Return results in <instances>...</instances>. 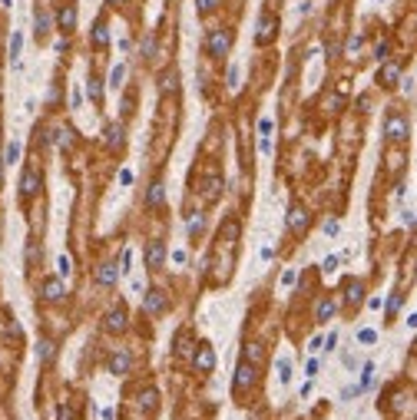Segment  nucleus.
Instances as JSON below:
<instances>
[{"instance_id":"obj_13","label":"nucleus","mask_w":417,"mask_h":420,"mask_svg":"<svg viewBox=\"0 0 417 420\" xmlns=\"http://www.w3.org/2000/svg\"><path fill=\"white\" fill-rule=\"evenodd\" d=\"M109 367H113V374H126V370H129V354H126V351H119L116 358H113V364H109Z\"/></svg>"},{"instance_id":"obj_24","label":"nucleus","mask_w":417,"mask_h":420,"mask_svg":"<svg viewBox=\"0 0 417 420\" xmlns=\"http://www.w3.org/2000/svg\"><path fill=\"white\" fill-rule=\"evenodd\" d=\"M202 225H206V219H202V215H192V219H189V235L202 232Z\"/></svg>"},{"instance_id":"obj_36","label":"nucleus","mask_w":417,"mask_h":420,"mask_svg":"<svg viewBox=\"0 0 417 420\" xmlns=\"http://www.w3.org/2000/svg\"><path fill=\"white\" fill-rule=\"evenodd\" d=\"M106 4H113V7H119V4H126V0H106Z\"/></svg>"},{"instance_id":"obj_20","label":"nucleus","mask_w":417,"mask_h":420,"mask_svg":"<svg viewBox=\"0 0 417 420\" xmlns=\"http://www.w3.org/2000/svg\"><path fill=\"white\" fill-rule=\"evenodd\" d=\"M106 136H109V146L123 143V126H109V129H106Z\"/></svg>"},{"instance_id":"obj_11","label":"nucleus","mask_w":417,"mask_h":420,"mask_svg":"<svg viewBox=\"0 0 417 420\" xmlns=\"http://www.w3.org/2000/svg\"><path fill=\"white\" fill-rule=\"evenodd\" d=\"M106 328H109V331H123L126 328V314L123 311H109L106 314Z\"/></svg>"},{"instance_id":"obj_23","label":"nucleus","mask_w":417,"mask_h":420,"mask_svg":"<svg viewBox=\"0 0 417 420\" xmlns=\"http://www.w3.org/2000/svg\"><path fill=\"white\" fill-rule=\"evenodd\" d=\"M126 76V66L119 63V66H113V73H109V86H119V80Z\"/></svg>"},{"instance_id":"obj_1","label":"nucleus","mask_w":417,"mask_h":420,"mask_svg":"<svg viewBox=\"0 0 417 420\" xmlns=\"http://www.w3.org/2000/svg\"><path fill=\"white\" fill-rule=\"evenodd\" d=\"M209 53L212 57H225V53H229V33L212 30L209 33Z\"/></svg>"},{"instance_id":"obj_37","label":"nucleus","mask_w":417,"mask_h":420,"mask_svg":"<svg viewBox=\"0 0 417 420\" xmlns=\"http://www.w3.org/2000/svg\"><path fill=\"white\" fill-rule=\"evenodd\" d=\"M10 4H13V0H4V7H10Z\"/></svg>"},{"instance_id":"obj_34","label":"nucleus","mask_w":417,"mask_h":420,"mask_svg":"<svg viewBox=\"0 0 417 420\" xmlns=\"http://www.w3.org/2000/svg\"><path fill=\"white\" fill-rule=\"evenodd\" d=\"M249 354H252V361H261V358H265V354H261V347H258V344H252V351H249Z\"/></svg>"},{"instance_id":"obj_17","label":"nucleus","mask_w":417,"mask_h":420,"mask_svg":"<svg viewBox=\"0 0 417 420\" xmlns=\"http://www.w3.org/2000/svg\"><path fill=\"white\" fill-rule=\"evenodd\" d=\"M331 314H335V305H331V301H321V305H318V321H328Z\"/></svg>"},{"instance_id":"obj_26","label":"nucleus","mask_w":417,"mask_h":420,"mask_svg":"<svg viewBox=\"0 0 417 420\" xmlns=\"http://www.w3.org/2000/svg\"><path fill=\"white\" fill-rule=\"evenodd\" d=\"M175 80H179L175 69H172V73H162V86H166V89H175Z\"/></svg>"},{"instance_id":"obj_33","label":"nucleus","mask_w":417,"mask_h":420,"mask_svg":"<svg viewBox=\"0 0 417 420\" xmlns=\"http://www.w3.org/2000/svg\"><path fill=\"white\" fill-rule=\"evenodd\" d=\"M268 152H272V139L261 136V156H268Z\"/></svg>"},{"instance_id":"obj_7","label":"nucleus","mask_w":417,"mask_h":420,"mask_svg":"<svg viewBox=\"0 0 417 420\" xmlns=\"http://www.w3.org/2000/svg\"><path fill=\"white\" fill-rule=\"evenodd\" d=\"M146 258H149V268H162V258H166V245L162 242H152L149 251H146Z\"/></svg>"},{"instance_id":"obj_35","label":"nucleus","mask_w":417,"mask_h":420,"mask_svg":"<svg viewBox=\"0 0 417 420\" xmlns=\"http://www.w3.org/2000/svg\"><path fill=\"white\" fill-rule=\"evenodd\" d=\"M278 370H281V384H285V381H288V361H281Z\"/></svg>"},{"instance_id":"obj_18","label":"nucleus","mask_w":417,"mask_h":420,"mask_svg":"<svg viewBox=\"0 0 417 420\" xmlns=\"http://www.w3.org/2000/svg\"><path fill=\"white\" fill-rule=\"evenodd\" d=\"M33 20H37V33H47V30H50V13H43V10H40Z\"/></svg>"},{"instance_id":"obj_25","label":"nucleus","mask_w":417,"mask_h":420,"mask_svg":"<svg viewBox=\"0 0 417 420\" xmlns=\"http://www.w3.org/2000/svg\"><path fill=\"white\" fill-rule=\"evenodd\" d=\"M20 159V143H10L7 146V162H17Z\"/></svg>"},{"instance_id":"obj_30","label":"nucleus","mask_w":417,"mask_h":420,"mask_svg":"<svg viewBox=\"0 0 417 420\" xmlns=\"http://www.w3.org/2000/svg\"><path fill=\"white\" fill-rule=\"evenodd\" d=\"M229 86H232V89L238 86V66H232V69H229Z\"/></svg>"},{"instance_id":"obj_22","label":"nucleus","mask_w":417,"mask_h":420,"mask_svg":"<svg viewBox=\"0 0 417 420\" xmlns=\"http://www.w3.org/2000/svg\"><path fill=\"white\" fill-rule=\"evenodd\" d=\"M86 93H90V100H93V103H100V96H103V89H100V80H90Z\"/></svg>"},{"instance_id":"obj_8","label":"nucleus","mask_w":417,"mask_h":420,"mask_svg":"<svg viewBox=\"0 0 417 420\" xmlns=\"http://www.w3.org/2000/svg\"><path fill=\"white\" fill-rule=\"evenodd\" d=\"M146 311H149V314H159L162 311V308H166V295H162V291H149V295H146Z\"/></svg>"},{"instance_id":"obj_31","label":"nucleus","mask_w":417,"mask_h":420,"mask_svg":"<svg viewBox=\"0 0 417 420\" xmlns=\"http://www.w3.org/2000/svg\"><path fill=\"white\" fill-rule=\"evenodd\" d=\"M50 354H53V344H50V341H43V344H40V358H50Z\"/></svg>"},{"instance_id":"obj_14","label":"nucleus","mask_w":417,"mask_h":420,"mask_svg":"<svg viewBox=\"0 0 417 420\" xmlns=\"http://www.w3.org/2000/svg\"><path fill=\"white\" fill-rule=\"evenodd\" d=\"M255 381V370L249 367V364H242V367H238V377H235V387H245V384H252Z\"/></svg>"},{"instance_id":"obj_16","label":"nucleus","mask_w":417,"mask_h":420,"mask_svg":"<svg viewBox=\"0 0 417 420\" xmlns=\"http://www.w3.org/2000/svg\"><path fill=\"white\" fill-rule=\"evenodd\" d=\"M100 282H103V285H113V282H116V268H113V265H103V268H100Z\"/></svg>"},{"instance_id":"obj_15","label":"nucleus","mask_w":417,"mask_h":420,"mask_svg":"<svg viewBox=\"0 0 417 420\" xmlns=\"http://www.w3.org/2000/svg\"><path fill=\"white\" fill-rule=\"evenodd\" d=\"M20 46H24V33H13V37H10V60H17L20 57Z\"/></svg>"},{"instance_id":"obj_2","label":"nucleus","mask_w":417,"mask_h":420,"mask_svg":"<svg viewBox=\"0 0 417 420\" xmlns=\"http://www.w3.org/2000/svg\"><path fill=\"white\" fill-rule=\"evenodd\" d=\"M56 20H60V27H63V33H70L76 27V4L73 0H67V4L60 7V13H56Z\"/></svg>"},{"instance_id":"obj_9","label":"nucleus","mask_w":417,"mask_h":420,"mask_svg":"<svg viewBox=\"0 0 417 420\" xmlns=\"http://www.w3.org/2000/svg\"><path fill=\"white\" fill-rule=\"evenodd\" d=\"M275 27H278V24H275L272 17H261V24H258V43H268V40L275 37Z\"/></svg>"},{"instance_id":"obj_21","label":"nucleus","mask_w":417,"mask_h":420,"mask_svg":"<svg viewBox=\"0 0 417 420\" xmlns=\"http://www.w3.org/2000/svg\"><path fill=\"white\" fill-rule=\"evenodd\" d=\"M106 40H109V37H106V27H103V24H96V27H93V43H96V46H103Z\"/></svg>"},{"instance_id":"obj_4","label":"nucleus","mask_w":417,"mask_h":420,"mask_svg":"<svg viewBox=\"0 0 417 420\" xmlns=\"http://www.w3.org/2000/svg\"><path fill=\"white\" fill-rule=\"evenodd\" d=\"M63 295H67V288H63L60 278H47V282H43V298L47 301H60Z\"/></svg>"},{"instance_id":"obj_12","label":"nucleus","mask_w":417,"mask_h":420,"mask_svg":"<svg viewBox=\"0 0 417 420\" xmlns=\"http://www.w3.org/2000/svg\"><path fill=\"white\" fill-rule=\"evenodd\" d=\"M398 76H401V66H398V63H387L384 73H381V80H384V86H394V83H398Z\"/></svg>"},{"instance_id":"obj_32","label":"nucleus","mask_w":417,"mask_h":420,"mask_svg":"<svg viewBox=\"0 0 417 420\" xmlns=\"http://www.w3.org/2000/svg\"><path fill=\"white\" fill-rule=\"evenodd\" d=\"M199 10H202V13H209V10H215V0H199Z\"/></svg>"},{"instance_id":"obj_10","label":"nucleus","mask_w":417,"mask_h":420,"mask_svg":"<svg viewBox=\"0 0 417 420\" xmlns=\"http://www.w3.org/2000/svg\"><path fill=\"white\" fill-rule=\"evenodd\" d=\"M195 367H199V370H212V367H215V351H212V347H202L199 358H195Z\"/></svg>"},{"instance_id":"obj_5","label":"nucleus","mask_w":417,"mask_h":420,"mask_svg":"<svg viewBox=\"0 0 417 420\" xmlns=\"http://www.w3.org/2000/svg\"><path fill=\"white\" fill-rule=\"evenodd\" d=\"M37 189H40V176H37L33 169H27L24 179H20V192H24V195H33Z\"/></svg>"},{"instance_id":"obj_27","label":"nucleus","mask_w":417,"mask_h":420,"mask_svg":"<svg viewBox=\"0 0 417 420\" xmlns=\"http://www.w3.org/2000/svg\"><path fill=\"white\" fill-rule=\"evenodd\" d=\"M56 271H60V275H70V258H67V255L56 258Z\"/></svg>"},{"instance_id":"obj_28","label":"nucleus","mask_w":417,"mask_h":420,"mask_svg":"<svg viewBox=\"0 0 417 420\" xmlns=\"http://www.w3.org/2000/svg\"><path fill=\"white\" fill-rule=\"evenodd\" d=\"M361 285H348V301H358V298H361Z\"/></svg>"},{"instance_id":"obj_29","label":"nucleus","mask_w":417,"mask_h":420,"mask_svg":"<svg viewBox=\"0 0 417 420\" xmlns=\"http://www.w3.org/2000/svg\"><path fill=\"white\" fill-rule=\"evenodd\" d=\"M358 50H361V40H358V37H355V40H348V57H355Z\"/></svg>"},{"instance_id":"obj_3","label":"nucleus","mask_w":417,"mask_h":420,"mask_svg":"<svg viewBox=\"0 0 417 420\" xmlns=\"http://www.w3.org/2000/svg\"><path fill=\"white\" fill-rule=\"evenodd\" d=\"M288 228H292L295 235L308 228V212H305V208H298V205H295L292 212H288Z\"/></svg>"},{"instance_id":"obj_19","label":"nucleus","mask_w":417,"mask_h":420,"mask_svg":"<svg viewBox=\"0 0 417 420\" xmlns=\"http://www.w3.org/2000/svg\"><path fill=\"white\" fill-rule=\"evenodd\" d=\"M146 199H149L152 205H156V202H162V199H166V192H162V182H156V185L149 189V195H146Z\"/></svg>"},{"instance_id":"obj_6","label":"nucleus","mask_w":417,"mask_h":420,"mask_svg":"<svg viewBox=\"0 0 417 420\" xmlns=\"http://www.w3.org/2000/svg\"><path fill=\"white\" fill-rule=\"evenodd\" d=\"M387 136H391V139H404L407 136V120L391 116V120H387Z\"/></svg>"}]
</instances>
